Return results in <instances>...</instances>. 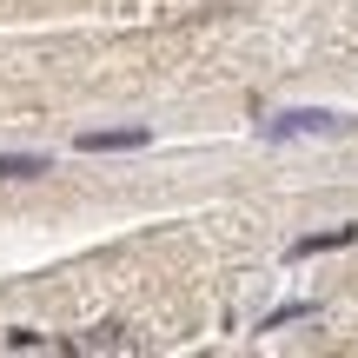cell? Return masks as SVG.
<instances>
[{"instance_id":"cell-5","label":"cell","mask_w":358,"mask_h":358,"mask_svg":"<svg viewBox=\"0 0 358 358\" xmlns=\"http://www.w3.org/2000/svg\"><path fill=\"white\" fill-rule=\"evenodd\" d=\"M34 173H47V153H7L0 159V179H34Z\"/></svg>"},{"instance_id":"cell-3","label":"cell","mask_w":358,"mask_h":358,"mask_svg":"<svg viewBox=\"0 0 358 358\" xmlns=\"http://www.w3.org/2000/svg\"><path fill=\"white\" fill-rule=\"evenodd\" d=\"M358 239V226H332V232H312V239H299L292 245V259H312V252H338V245H352Z\"/></svg>"},{"instance_id":"cell-2","label":"cell","mask_w":358,"mask_h":358,"mask_svg":"<svg viewBox=\"0 0 358 358\" xmlns=\"http://www.w3.org/2000/svg\"><path fill=\"white\" fill-rule=\"evenodd\" d=\"M146 140H153V133H146V127H113V133H80V153H133V146H146Z\"/></svg>"},{"instance_id":"cell-6","label":"cell","mask_w":358,"mask_h":358,"mask_svg":"<svg viewBox=\"0 0 358 358\" xmlns=\"http://www.w3.org/2000/svg\"><path fill=\"white\" fill-rule=\"evenodd\" d=\"M292 319H319V306H312V299H299V306H279V312H266V319H259V332H279V325H292Z\"/></svg>"},{"instance_id":"cell-7","label":"cell","mask_w":358,"mask_h":358,"mask_svg":"<svg viewBox=\"0 0 358 358\" xmlns=\"http://www.w3.org/2000/svg\"><path fill=\"white\" fill-rule=\"evenodd\" d=\"M40 345H47L40 332H7V352H40Z\"/></svg>"},{"instance_id":"cell-4","label":"cell","mask_w":358,"mask_h":358,"mask_svg":"<svg viewBox=\"0 0 358 358\" xmlns=\"http://www.w3.org/2000/svg\"><path fill=\"white\" fill-rule=\"evenodd\" d=\"M66 352H133V338L120 332V325H100V332H87V338H73Z\"/></svg>"},{"instance_id":"cell-1","label":"cell","mask_w":358,"mask_h":358,"mask_svg":"<svg viewBox=\"0 0 358 358\" xmlns=\"http://www.w3.org/2000/svg\"><path fill=\"white\" fill-rule=\"evenodd\" d=\"M306 133H345V120H338V113H319V106L266 120V140H306Z\"/></svg>"}]
</instances>
